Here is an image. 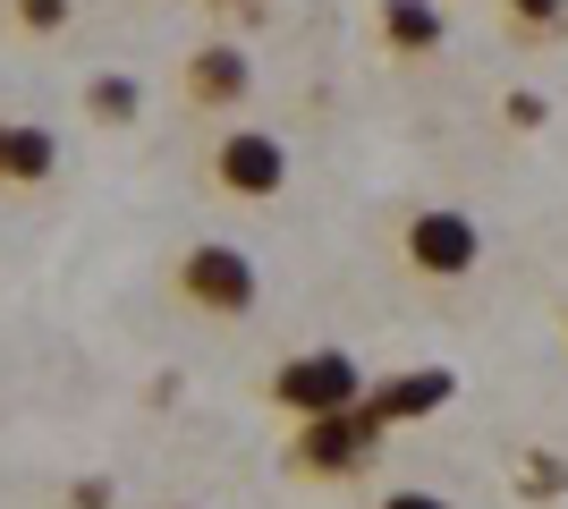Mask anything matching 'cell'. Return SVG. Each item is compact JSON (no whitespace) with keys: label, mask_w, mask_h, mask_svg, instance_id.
<instances>
[{"label":"cell","mask_w":568,"mask_h":509,"mask_svg":"<svg viewBox=\"0 0 568 509\" xmlns=\"http://www.w3.org/2000/svg\"><path fill=\"white\" fill-rule=\"evenodd\" d=\"M170 297L204 323H237V315H255L263 272H255V255H237L230 238H195L187 255L170 264Z\"/></svg>","instance_id":"6da1fadb"},{"label":"cell","mask_w":568,"mask_h":509,"mask_svg":"<svg viewBox=\"0 0 568 509\" xmlns=\"http://www.w3.org/2000/svg\"><path fill=\"white\" fill-rule=\"evenodd\" d=\"M272 408L281 416H297V425H306V416H348V408H365V365L348 357V348H297V357H281L272 365Z\"/></svg>","instance_id":"7a4b0ae2"},{"label":"cell","mask_w":568,"mask_h":509,"mask_svg":"<svg viewBox=\"0 0 568 509\" xmlns=\"http://www.w3.org/2000/svg\"><path fill=\"white\" fill-rule=\"evenodd\" d=\"M382 425L374 408H348V416H306L297 434H288V467L297 476H323V485H339V476H356V467L382 450Z\"/></svg>","instance_id":"3957f363"},{"label":"cell","mask_w":568,"mask_h":509,"mask_svg":"<svg viewBox=\"0 0 568 509\" xmlns=\"http://www.w3.org/2000/svg\"><path fill=\"white\" fill-rule=\"evenodd\" d=\"M399 255H407L416 281H467V272L484 264V230H475L458 204H425V213H407Z\"/></svg>","instance_id":"277c9868"},{"label":"cell","mask_w":568,"mask_h":509,"mask_svg":"<svg viewBox=\"0 0 568 509\" xmlns=\"http://www.w3.org/2000/svg\"><path fill=\"white\" fill-rule=\"evenodd\" d=\"M213 187L237 195V204H272L288 187V145L272 128H221L213 145Z\"/></svg>","instance_id":"5b68a950"},{"label":"cell","mask_w":568,"mask_h":509,"mask_svg":"<svg viewBox=\"0 0 568 509\" xmlns=\"http://www.w3.org/2000/svg\"><path fill=\"white\" fill-rule=\"evenodd\" d=\"M179 94H187L195 111H246V94H255V60H246L237 43H195Z\"/></svg>","instance_id":"8992f818"},{"label":"cell","mask_w":568,"mask_h":509,"mask_svg":"<svg viewBox=\"0 0 568 509\" xmlns=\"http://www.w3.org/2000/svg\"><path fill=\"white\" fill-rule=\"evenodd\" d=\"M458 399V374L450 365H416V374H390V383L365 390V408L382 416V425H416V416H442Z\"/></svg>","instance_id":"52a82bcc"},{"label":"cell","mask_w":568,"mask_h":509,"mask_svg":"<svg viewBox=\"0 0 568 509\" xmlns=\"http://www.w3.org/2000/svg\"><path fill=\"white\" fill-rule=\"evenodd\" d=\"M374 34H382V51L425 60V51H442V0H382V9H374Z\"/></svg>","instance_id":"ba28073f"},{"label":"cell","mask_w":568,"mask_h":509,"mask_svg":"<svg viewBox=\"0 0 568 509\" xmlns=\"http://www.w3.org/2000/svg\"><path fill=\"white\" fill-rule=\"evenodd\" d=\"M51 170H60L51 128H34V120H0V187H43Z\"/></svg>","instance_id":"9c48e42d"},{"label":"cell","mask_w":568,"mask_h":509,"mask_svg":"<svg viewBox=\"0 0 568 509\" xmlns=\"http://www.w3.org/2000/svg\"><path fill=\"white\" fill-rule=\"evenodd\" d=\"M85 111H94L102 128H136V120H144V85L111 69V77H94V85H85Z\"/></svg>","instance_id":"30bf717a"},{"label":"cell","mask_w":568,"mask_h":509,"mask_svg":"<svg viewBox=\"0 0 568 509\" xmlns=\"http://www.w3.org/2000/svg\"><path fill=\"white\" fill-rule=\"evenodd\" d=\"M500 18H509L518 43H551V34L568 26V0H500Z\"/></svg>","instance_id":"8fae6325"},{"label":"cell","mask_w":568,"mask_h":509,"mask_svg":"<svg viewBox=\"0 0 568 509\" xmlns=\"http://www.w3.org/2000/svg\"><path fill=\"white\" fill-rule=\"evenodd\" d=\"M69 18H77V0H9V26H26V34H60Z\"/></svg>","instance_id":"7c38bea8"},{"label":"cell","mask_w":568,"mask_h":509,"mask_svg":"<svg viewBox=\"0 0 568 509\" xmlns=\"http://www.w3.org/2000/svg\"><path fill=\"white\" fill-rule=\"evenodd\" d=\"M374 509H458V501H442V492H416V485H407V492H382Z\"/></svg>","instance_id":"4fadbf2b"},{"label":"cell","mask_w":568,"mask_h":509,"mask_svg":"<svg viewBox=\"0 0 568 509\" xmlns=\"http://www.w3.org/2000/svg\"><path fill=\"white\" fill-rule=\"evenodd\" d=\"M500 120H509V128H544V102H535V94H509V102H500Z\"/></svg>","instance_id":"5bb4252c"},{"label":"cell","mask_w":568,"mask_h":509,"mask_svg":"<svg viewBox=\"0 0 568 509\" xmlns=\"http://www.w3.org/2000/svg\"><path fill=\"white\" fill-rule=\"evenodd\" d=\"M560 323H568V315H560Z\"/></svg>","instance_id":"9a60e30c"}]
</instances>
